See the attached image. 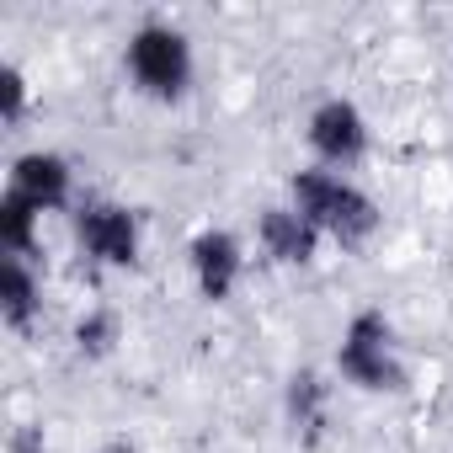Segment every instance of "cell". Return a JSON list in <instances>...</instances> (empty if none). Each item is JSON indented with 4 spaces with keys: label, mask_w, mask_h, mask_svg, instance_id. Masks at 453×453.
Masks as SVG:
<instances>
[{
    "label": "cell",
    "mask_w": 453,
    "mask_h": 453,
    "mask_svg": "<svg viewBox=\"0 0 453 453\" xmlns=\"http://www.w3.org/2000/svg\"><path fill=\"white\" fill-rule=\"evenodd\" d=\"M320 144H331V150H352V144H357V128H352V112H342V107H331V112H320Z\"/></svg>",
    "instance_id": "2"
},
{
    "label": "cell",
    "mask_w": 453,
    "mask_h": 453,
    "mask_svg": "<svg viewBox=\"0 0 453 453\" xmlns=\"http://www.w3.org/2000/svg\"><path fill=\"white\" fill-rule=\"evenodd\" d=\"M134 70L150 86H176L181 81V43L165 38V33H144L139 49H134Z\"/></svg>",
    "instance_id": "1"
}]
</instances>
